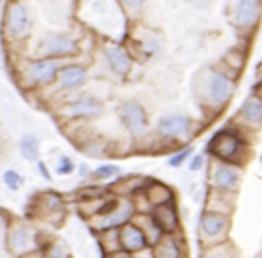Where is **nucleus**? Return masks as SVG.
<instances>
[{"instance_id":"1","label":"nucleus","mask_w":262,"mask_h":258,"mask_svg":"<svg viewBox=\"0 0 262 258\" xmlns=\"http://www.w3.org/2000/svg\"><path fill=\"white\" fill-rule=\"evenodd\" d=\"M238 150H240V140H238V136L232 134V132H228V130L218 132V134L212 138V142H210V152H212L216 158L224 160V162L234 160L236 154H238Z\"/></svg>"},{"instance_id":"2","label":"nucleus","mask_w":262,"mask_h":258,"mask_svg":"<svg viewBox=\"0 0 262 258\" xmlns=\"http://www.w3.org/2000/svg\"><path fill=\"white\" fill-rule=\"evenodd\" d=\"M120 120L136 136L146 130V112L134 100H128L120 106Z\"/></svg>"},{"instance_id":"3","label":"nucleus","mask_w":262,"mask_h":258,"mask_svg":"<svg viewBox=\"0 0 262 258\" xmlns=\"http://www.w3.org/2000/svg\"><path fill=\"white\" fill-rule=\"evenodd\" d=\"M40 50L48 56H68V54H76L78 46L74 40H70L64 34H46L40 42Z\"/></svg>"},{"instance_id":"4","label":"nucleus","mask_w":262,"mask_h":258,"mask_svg":"<svg viewBox=\"0 0 262 258\" xmlns=\"http://www.w3.org/2000/svg\"><path fill=\"white\" fill-rule=\"evenodd\" d=\"M6 26H8V32L12 36H24L30 28V14H28L26 6L22 4H12L6 12Z\"/></svg>"},{"instance_id":"5","label":"nucleus","mask_w":262,"mask_h":258,"mask_svg":"<svg viewBox=\"0 0 262 258\" xmlns=\"http://www.w3.org/2000/svg\"><path fill=\"white\" fill-rule=\"evenodd\" d=\"M260 18V0H238L234 8V22L242 28H252Z\"/></svg>"},{"instance_id":"6","label":"nucleus","mask_w":262,"mask_h":258,"mask_svg":"<svg viewBox=\"0 0 262 258\" xmlns=\"http://www.w3.org/2000/svg\"><path fill=\"white\" fill-rule=\"evenodd\" d=\"M152 220L154 224L160 228V230L164 232H172L174 228L178 226V214H176V208H174L172 204H156L154 212H152Z\"/></svg>"},{"instance_id":"7","label":"nucleus","mask_w":262,"mask_h":258,"mask_svg":"<svg viewBox=\"0 0 262 258\" xmlns=\"http://www.w3.org/2000/svg\"><path fill=\"white\" fill-rule=\"evenodd\" d=\"M120 242L128 252H138L146 246V234H144L136 224H124L120 232Z\"/></svg>"},{"instance_id":"8","label":"nucleus","mask_w":262,"mask_h":258,"mask_svg":"<svg viewBox=\"0 0 262 258\" xmlns=\"http://www.w3.org/2000/svg\"><path fill=\"white\" fill-rule=\"evenodd\" d=\"M100 112H102V104L96 98H80L78 102L66 108L68 116H80V118H94Z\"/></svg>"},{"instance_id":"9","label":"nucleus","mask_w":262,"mask_h":258,"mask_svg":"<svg viewBox=\"0 0 262 258\" xmlns=\"http://www.w3.org/2000/svg\"><path fill=\"white\" fill-rule=\"evenodd\" d=\"M190 128V120L186 116H180V114H174V116H166L160 120L158 124V130L164 134V136H170V138H176V136H182L186 134Z\"/></svg>"},{"instance_id":"10","label":"nucleus","mask_w":262,"mask_h":258,"mask_svg":"<svg viewBox=\"0 0 262 258\" xmlns=\"http://www.w3.org/2000/svg\"><path fill=\"white\" fill-rule=\"evenodd\" d=\"M232 90H234V86L232 82L224 76V74H212L210 78V96L216 104H224L230 96H232Z\"/></svg>"},{"instance_id":"11","label":"nucleus","mask_w":262,"mask_h":258,"mask_svg":"<svg viewBox=\"0 0 262 258\" xmlns=\"http://www.w3.org/2000/svg\"><path fill=\"white\" fill-rule=\"evenodd\" d=\"M54 74H56V62H52V60H36L26 70V76L38 84L50 82Z\"/></svg>"},{"instance_id":"12","label":"nucleus","mask_w":262,"mask_h":258,"mask_svg":"<svg viewBox=\"0 0 262 258\" xmlns=\"http://www.w3.org/2000/svg\"><path fill=\"white\" fill-rule=\"evenodd\" d=\"M130 216H132V206L130 204H114L112 206V212L110 214H106V216H102L100 218V228H114V226H120V224H126L128 220H130Z\"/></svg>"},{"instance_id":"13","label":"nucleus","mask_w":262,"mask_h":258,"mask_svg":"<svg viewBox=\"0 0 262 258\" xmlns=\"http://www.w3.org/2000/svg\"><path fill=\"white\" fill-rule=\"evenodd\" d=\"M106 58H108L112 70L118 72L120 76H124L130 70V58L120 46H108L106 48Z\"/></svg>"},{"instance_id":"14","label":"nucleus","mask_w":262,"mask_h":258,"mask_svg":"<svg viewBox=\"0 0 262 258\" xmlns=\"http://www.w3.org/2000/svg\"><path fill=\"white\" fill-rule=\"evenodd\" d=\"M200 228H202V232H204L206 236H218L224 228H226V216L222 214H202L200 218Z\"/></svg>"},{"instance_id":"15","label":"nucleus","mask_w":262,"mask_h":258,"mask_svg":"<svg viewBox=\"0 0 262 258\" xmlns=\"http://www.w3.org/2000/svg\"><path fill=\"white\" fill-rule=\"evenodd\" d=\"M58 80H60L62 88H78V86L86 80V70L80 66H66L60 70Z\"/></svg>"},{"instance_id":"16","label":"nucleus","mask_w":262,"mask_h":258,"mask_svg":"<svg viewBox=\"0 0 262 258\" xmlns=\"http://www.w3.org/2000/svg\"><path fill=\"white\" fill-rule=\"evenodd\" d=\"M214 180L220 188L224 190H232L238 184V172L232 166H218L214 172Z\"/></svg>"},{"instance_id":"17","label":"nucleus","mask_w":262,"mask_h":258,"mask_svg":"<svg viewBox=\"0 0 262 258\" xmlns=\"http://www.w3.org/2000/svg\"><path fill=\"white\" fill-rule=\"evenodd\" d=\"M20 152L26 160H36L38 158V140L34 136H22L20 140Z\"/></svg>"},{"instance_id":"18","label":"nucleus","mask_w":262,"mask_h":258,"mask_svg":"<svg viewBox=\"0 0 262 258\" xmlns=\"http://www.w3.org/2000/svg\"><path fill=\"white\" fill-rule=\"evenodd\" d=\"M242 114L246 116V120L248 122H252V124H258V122H262V102L260 100H248L244 106H242Z\"/></svg>"},{"instance_id":"19","label":"nucleus","mask_w":262,"mask_h":258,"mask_svg":"<svg viewBox=\"0 0 262 258\" xmlns=\"http://www.w3.org/2000/svg\"><path fill=\"white\" fill-rule=\"evenodd\" d=\"M170 190L162 184H154V188L148 190V200H150V204H162L166 202V200H170Z\"/></svg>"},{"instance_id":"20","label":"nucleus","mask_w":262,"mask_h":258,"mask_svg":"<svg viewBox=\"0 0 262 258\" xmlns=\"http://www.w3.org/2000/svg\"><path fill=\"white\" fill-rule=\"evenodd\" d=\"M158 256H170V258H174V256H180V250H178L176 244H174L172 238H164L162 244H160V248H158Z\"/></svg>"},{"instance_id":"21","label":"nucleus","mask_w":262,"mask_h":258,"mask_svg":"<svg viewBox=\"0 0 262 258\" xmlns=\"http://www.w3.org/2000/svg\"><path fill=\"white\" fill-rule=\"evenodd\" d=\"M2 178H4V184H6L10 190H18L20 184H22V176L18 174V172H14V170H6Z\"/></svg>"},{"instance_id":"22","label":"nucleus","mask_w":262,"mask_h":258,"mask_svg":"<svg viewBox=\"0 0 262 258\" xmlns=\"http://www.w3.org/2000/svg\"><path fill=\"white\" fill-rule=\"evenodd\" d=\"M116 174H120V170H118V166H114V164H106V166H100V168L94 170L96 178H112Z\"/></svg>"},{"instance_id":"23","label":"nucleus","mask_w":262,"mask_h":258,"mask_svg":"<svg viewBox=\"0 0 262 258\" xmlns=\"http://www.w3.org/2000/svg\"><path fill=\"white\" fill-rule=\"evenodd\" d=\"M26 238H28V232L22 230V228H18V230L14 232V236H12V246H14L16 250L24 248V246H26Z\"/></svg>"},{"instance_id":"24","label":"nucleus","mask_w":262,"mask_h":258,"mask_svg":"<svg viewBox=\"0 0 262 258\" xmlns=\"http://www.w3.org/2000/svg\"><path fill=\"white\" fill-rule=\"evenodd\" d=\"M72 168H74V164L70 162V158H66V156H62L60 158V164H58V174H70L72 172Z\"/></svg>"},{"instance_id":"25","label":"nucleus","mask_w":262,"mask_h":258,"mask_svg":"<svg viewBox=\"0 0 262 258\" xmlns=\"http://www.w3.org/2000/svg\"><path fill=\"white\" fill-rule=\"evenodd\" d=\"M190 148H184L182 152H178V154H174L172 158H170V166H180L184 160H186V156H190Z\"/></svg>"},{"instance_id":"26","label":"nucleus","mask_w":262,"mask_h":258,"mask_svg":"<svg viewBox=\"0 0 262 258\" xmlns=\"http://www.w3.org/2000/svg\"><path fill=\"white\" fill-rule=\"evenodd\" d=\"M144 4V0H124V6L130 10V12H138Z\"/></svg>"},{"instance_id":"27","label":"nucleus","mask_w":262,"mask_h":258,"mask_svg":"<svg viewBox=\"0 0 262 258\" xmlns=\"http://www.w3.org/2000/svg\"><path fill=\"white\" fill-rule=\"evenodd\" d=\"M202 164H204V158H202V156L198 154V156H194V160H192L190 168H192V170H198V168H202Z\"/></svg>"},{"instance_id":"28","label":"nucleus","mask_w":262,"mask_h":258,"mask_svg":"<svg viewBox=\"0 0 262 258\" xmlns=\"http://www.w3.org/2000/svg\"><path fill=\"white\" fill-rule=\"evenodd\" d=\"M38 168H40V172H42V176H44V178H50V174H48V170H46V166H44L42 162L38 164Z\"/></svg>"},{"instance_id":"29","label":"nucleus","mask_w":262,"mask_h":258,"mask_svg":"<svg viewBox=\"0 0 262 258\" xmlns=\"http://www.w3.org/2000/svg\"><path fill=\"white\" fill-rule=\"evenodd\" d=\"M2 222H4V218H2V216H0V226H2Z\"/></svg>"},{"instance_id":"30","label":"nucleus","mask_w":262,"mask_h":258,"mask_svg":"<svg viewBox=\"0 0 262 258\" xmlns=\"http://www.w3.org/2000/svg\"><path fill=\"white\" fill-rule=\"evenodd\" d=\"M260 92H262V90H260Z\"/></svg>"}]
</instances>
